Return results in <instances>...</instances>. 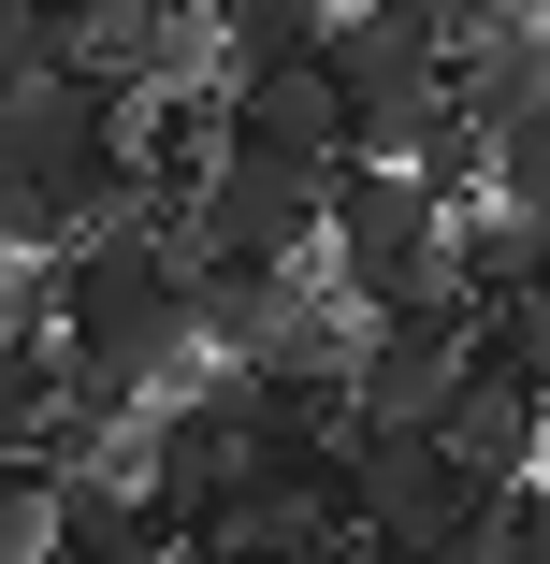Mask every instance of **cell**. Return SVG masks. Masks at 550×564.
Here are the masks:
<instances>
[{"instance_id":"16","label":"cell","mask_w":550,"mask_h":564,"mask_svg":"<svg viewBox=\"0 0 550 564\" xmlns=\"http://www.w3.org/2000/svg\"><path fill=\"white\" fill-rule=\"evenodd\" d=\"M73 58V30H58V0H0V101H15V87H44Z\"/></svg>"},{"instance_id":"13","label":"cell","mask_w":550,"mask_h":564,"mask_svg":"<svg viewBox=\"0 0 550 564\" xmlns=\"http://www.w3.org/2000/svg\"><path fill=\"white\" fill-rule=\"evenodd\" d=\"M58 420V304H0V448H44Z\"/></svg>"},{"instance_id":"11","label":"cell","mask_w":550,"mask_h":564,"mask_svg":"<svg viewBox=\"0 0 550 564\" xmlns=\"http://www.w3.org/2000/svg\"><path fill=\"white\" fill-rule=\"evenodd\" d=\"M58 550H87V564H188V535L145 507L131 464H73L58 478Z\"/></svg>"},{"instance_id":"4","label":"cell","mask_w":550,"mask_h":564,"mask_svg":"<svg viewBox=\"0 0 550 564\" xmlns=\"http://www.w3.org/2000/svg\"><path fill=\"white\" fill-rule=\"evenodd\" d=\"M348 535H363L377 564H478L493 478L450 464L420 420H348Z\"/></svg>"},{"instance_id":"8","label":"cell","mask_w":550,"mask_h":564,"mask_svg":"<svg viewBox=\"0 0 550 564\" xmlns=\"http://www.w3.org/2000/svg\"><path fill=\"white\" fill-rule=\"evenodd\" d=\"M174 232H188V247H233V261H319V188H304V174L217 160V174L174 203Z\"/></svg>"},{"instance_id":"19","label":"cell","mask_w":550,"mask_h":564,"mask_svg":"<svg viewBox=\"0 0 550 564\" xmlns=\"http://www.w3.org/2000/svg\"><path fill=\"white\" fill-rule=\"evenodd\" d=\"M536 478H550V464H536Z\"/></svg>"},{"instance_id":"6","label":"cell","mask_w":550,"mask_h":564,"mask_svg":"<svg viewBox=\"0 0 550 564\" xmlns=\"http://www.w3.org/2000/svg\"><path fill=\"white\" fill-rule=\"evenodd\" d=\"M464 377V290H434V304H377L348 333V420H434Z\"/></svg>"},{"instance_id":"1","label":"cell","mask_w":550,"mask_h":564,"mask_svg":"<svg viewBox=\"0 0 550 564\" xmlns=\"http://www.w3.org/2000/svg\"><path fill=\"white\" fill-rule=\"evenodd\" d=\"M44 304H58V348L101 362V377H131V391L203 377L188 247H174V217H160V203H131V217H101L87 247H58V261H44Z\"/></svg>"},{"instance_id":"14","label":"cell","mask_w":550,"mask_h":564,"mask_svg":"<svg viewBox=\"0 0 550 564\" xmlns=\"http://www.w3.org/2000/svg\"><path fill=\"white\" fill-rule=\"evenodd\" d=\"M478 203L550 217V87H536V101H507V117L478 131Z\"/></svg>"},{"instance_id":"9","label":"cell","mask_w":550,"mask_h":564,"mask_svg":"<svg viewBox=\"0 0 550 564\" xmlns=\"http://www.w3.org/2000/svg\"><path fill=\"white\" fill-rule=\"evenodd\" d=\"M188 247V232H174ZM319 290V261H233V247H188V318H203V362H261L290 304Z\"/></svg>"},{"instance_id":"17","label":"cell","mask_w":550,"mask_h":564,"mask_svg":"<svg viewBox=\"0 0 550 564\" xmlns=\"http://www.w3.org/2000/svg\"><path fill=\"white\" fill-rule=\"evenodd\" d=\"M478 564H550V478H507V492H493V535H478Z\"/></svg>"},{"instance_id":"2","label":"cell","mask_w":550,"mask_h":564,"mask_svg":"<svg viewBox=\"0 0 550 564\" xmlns=\"http://www.w3.org/2000/svg\"><path fill=\"white\" fill-rule=\"evenodd\" d=\"M131 203H145V174H131L117 101H87L73 73L0 101V261H58V247H87Z\"/></svg>"},{"instance_id":"12","label":"cell","mask_w":550,"mask_h":564,"mask_svg":"<svg viewBox=\"0 0 550 564\" xmlns=\"http://www.w3.org/2000/svg\"><path fill=\"white\" fill-rule=\"evenodd\" d=\"M203 30H217V87H233V73H290V58H319L334 0H203Z\"/></svg>"},{"instance_id":"18","label":"cell","mask_w":550,"mask_h":564,"mask_svg":"<svg viewBox=\"0 0 550 564\" xmlns=\"http://www.w3.org/2000/svg\"><path fill=\"white\" fill-rule=\"evenodd\" d=\"M30 564H87V550H58V535H44V550H30Z\"/></svg>"},{"instance_id":"10","label":"cell","mask_w":550,"mask_h":564,"mask_svg":"<svg viewBox=\"0 0 550 564\" xmlns=\"http://www.w3.org/2000/svg\"><path fill=\"white\" fill-rule=\"evenodd\" d=\"M420 434H434V448H450V464H478L493 492L550 464V405H536V391H507V377H478V362L450 377V405H434Z\"/></svg>"},{"instance_id":"3","label":"cell","mask_w":550,"mask_h":564,"mask_svg":"<svg viewBox=\"0 0 550 564\" xmlns=\"http://www.w3.org/2000/svg\"><path fill=\"white\" fill-rule=\"evenodd\" d=\"M319 290L334 304H434L450 290V188L406 160H334L319 174Z\"/></svg>"},{"instance_id":"7","label":"cell","mask_w":550,"mask_h":564,"mask_svg":"<svg viewBox=\"0 0 550 564\" xmlns=\"http://www.w3.org/2000/svg\"><path fill=\"white\" fill-rule=\"evenodd\" d=\"M217 160H247V174H334L348 145H334V101H319V58H290V73H233L217 87Z\"/></svg>"},{"instance_id":"15","label":"cell","mask_w":550,"mask_h":564,"mask_svg":"<svg viewBox=\"0 0 550 564\" xmlns=\"http://www.w3.org/2000/svg\"><path fill=\"white\" fill-rule=\"evenodd\" d=\"M58 535V464L44 448H0V564H30Z\"/></svg>"},{"instance_id":"5","label":"cell","mask_w":550,"mask_h":564,"mask_svg":"<svg viewBox=\"0 0 550 564\" xmlns=\"http://www.w3.org/2000/svg\"><path fill=\"white\" fill-rule=\"evenodd\" d=\"M319 101H334V145L348 160H420V131L450 117V58H434L406 15L334 0V30H319Z\"/></svg>"}]
</instances>
